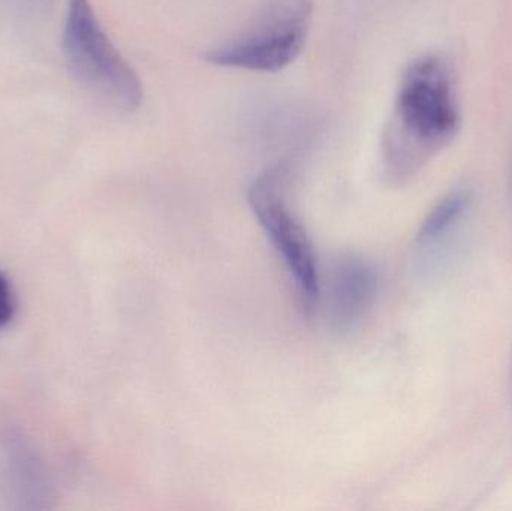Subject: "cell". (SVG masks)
<instances>
[{"label":"cell","instance_id":"cell-1","mask_svg":"<svg viewBox=\"0 0 512 511\" xmlns=\"http://www.w3.org/2000/svg\"><path fill=\"white\" fill-rule=\"evenodd\" d=\"M462 123L453 69L426 54L406 68L382 140V171L391 185L414 179L456 138Z\"/></svg>","mask_w":512,"mask_h":511},{"label":"cell","instance_id":"cell-2","mask_svg":"<svg viewBox=\"0 0 512 511\" xmlns=\"http://www.w3.org/2000/svg\"><path fill=\"white\" fill-rule=\"evenodd\" d=\"M62 53L71 77L99 104L122 114L143 104L140 75L111 41L90 0H66Z\"/></svg>","mask_w":512,"mask_h":511},{"label":"cell","instance_id":"cell-3","mask_svg":"<svg viewBox=\"0 0 512 511\" xmlns=\"http://www.w3.org/2000/svg\"><path fill=\"white\" fill-rule=\"evenodd\" d=\"M288 186L289 168L276 165L249 185L248 203L259 227L285 264L298 309L312 318L318 312L321 272L309 233L289 204Z\"/></svg>","mask_w":512,"mask_h":511},{"label":"cell","instance_id":"cell-4","mask_svg":"<svg viewBox=\"0 0 512 511\" xmlns=\"http://www.w3.org/2000/svg\"><path fill=\"white\" fill-rule=\"evenodd\" d=\"M313 18L312 0H270L237 35L204 54L222 68L279 72L306 45Z\"/></svg>","mask_w":512,"mask_h":511},{"label":"cell","instance_id":"cell-5","mask_svg":"<svg viewBox=\"0 0 512 511\" xmlns=\"http://www.w3.org/2000/svg\"><path fill=\"white\" fill-rule=\"evenodd\" d=\"M379 276L366 258L343 254L331 261L321 275L319 309L328 327L337 333L354 330L372 309L378 294Z\"/></svg>","mask_w":512,"mask_h":511},{"label":"cell","instance_id":"cell-6","mask_svg":"<svg viewBox=\"0 0 512 511\" xmlns=\"http://www.w3.org/2000/svg\"><path fill=\"white\" fill-rule=\"evenodd\" d=\"M472 204V192L456 188L445 195L424 219L417 234V251L426 264H441L453 245L457 234L468 216Z\"/></svg>","mask_w":512,"mask_h":511},{"label":"cell","instance_id":"cell-7","mask_svg":"<svg viewBox=\"0 0 512 511\" xmlns=\"http://www.w3.org/2000/svg\"><path fill=\"white\" fill-rule=\"evenodd\" d=\"M15 314V296L8 278L0 272V329L11 323Z\"/></svg>","mask_w":512,"mask_h":511},{"label":"cell","instance_id":"cell-8","mask_svg":"<svg viewBox=\"0 0 512 511\" xmlns=\"http://www.w3.org/2000/svg\"><path fill=\"white\" fill-rule=\"evenodd\" d=\"M511 173H512V170H511Z\"/></svg>","mask_w":512,"mask_h":511}]
</instances>
